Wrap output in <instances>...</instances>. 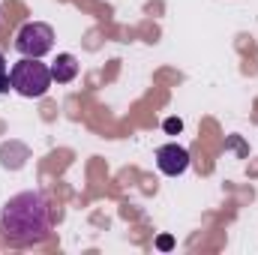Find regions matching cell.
<instances>
[{
    "label": "cell",
    "instance_id": "obj_1",
    "mask_svg": "<svg viewBox=\"0 0 258 255\" xmlns=\"http://www.w3.org/2000/svg\"><path fill=\"white\" fill-rule=\"evenodd\" d=\"M48 228H51L48 201L39 192H18L0 210V234L12 246L42 243L48 237Z\"/></svg>",
    "mask_w": 258,
    "mask_h": 255
},
{
    "label": "cell",
    "instance_id": "obj_2",
    "mask_svg": "<svg viewBox=\"0 0 258 255\" xmlns=\"http://www.w3.org/2000/svg\"><path fill=\"white\" fill-rule=\"evenodd\" d=\"M9 78H12L15 93H21L27 99H36V96H45V90L51 87V66L39 63V57H21L12 66Z\"/></svg>",
    "mask_w": 258,
    "mask_h": 255
},
{
    "label": "cell",
    "instance_id": "obj_3",
    "mask_svg": "<svg viewBox=\"0 0 258 255\" xmlns=\"http://www.w3.org/2000/svg\"><path fill=\"white\" fill-rule=\"evenodd\" d=\"M12 45H15V51L21 57H45L54 48V30L45 21H27L15 33V42Z\"/></svg>",
    "mask_w": 258,
    "mask_h": 255
},
{
    "label": "cell",
    "instance_id": "obj_4",
    "mask_svg": "<svg viewBox=\"0 0 258 255\" xmlns=\"http://www.w3.org/2000/svg\"><path fill=\"white\" fill-rule=\"evenodd\" d=\"M156 168H159L162 174H168V177L183 174V171L189 168V150H186V147H180L177 141L162 144V147L156 150Z\"/></svg>",
    "mask_w": 258,
    "mask_h": 255
},
{
    "label": "cell",
    "instance_id": "obj_5",
    "mask_svg": "<svg viewBox=\"0 0 258 255\" xmlns=\"http://www.w3.org/2000/svg\"><path fill=\"white\" fill-rule=\"evenodd\" d=\"M78 75V60L72 54H57V60L51 63V81L57 84H69Z\"/></svg>",
    "mask_w": 258,
    "mask_h": 255
},
{
    "label": "cell",
    "instance_id": "obj_6",
    "mask_svg": "<svg viewBox=\"0 0 258 255\" xmlns=\"http://www.w3.org/2000/svg\"><path fill=\"white\" fill-rule=\"evenodd\" d=\"M162 126H165V132H168V135H177V132L183 129V120H180V117H168Z\"/></svg>",
    "mask_w": 258,
    "mask_h": 255
},
{
    "label": "cell",
    "instance_id": "obj_7",
    "mask_svg": "<svg viewBox=\"0 0 258 255\" xmlns=\"http://www.w3.org/2000/svg\"><path fill=\"white\" fill-rule=\"evenodd\" d=\"M156 246H159V249H171V246H174V240H171L168 234H162V237L156 240Z\"/></svg>",
    "mask_w": 258,
    "mask_h": 255
},
{
    "label": "cell",
    "instance_id": "obj_8",
    "mask_svg": "<svg viewBox=\"0 0 258 255\" xmlns=\"http://www.w3.org/2000/svg\"><path fill=\"white\" fill-rule=\"evenodd\" d=\"M9 87H12V78H9V72H3L0 75V93H6Z\"/></svg>",
    "mask_w": 258,
    "mask_h": 255
},
{
    "label": "cell",
    "instance_id": "obj_9",
    "mask_svg": "<svg viewBox=\"0 0 258 255\" xmlns=\"http://www.w3.org/2000/svg\"><path fill=\"white\" fill-rule=\"evenodd\" d=\"M3 72H6V57L0 54V75H3Z\"/></svg>",
    "mask_w": 258,
    "mask_h": 255
}]
</instances>
